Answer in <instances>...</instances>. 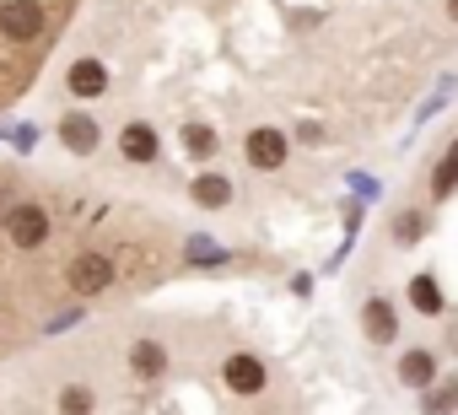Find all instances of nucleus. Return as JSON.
<instances>
[{
    "label": "nucleus",
    "mask_w": 458,
    "mask_h": 415,
    "mask_svg": "<svg viewBox=\"0 0 458 415\" xmlns=\"http://www.w3.org/2000/svg\"><path fill=\"white\" fill-rule=\"evenodd\" d=\"M124 211L130 205L98 189L0 162V367L33 340L81 324L87 308L71 297V259L108 238Z\"/></svg>",
    "instance_id": "f257e3e1"
},
{
    "label": "nucleus",
    "mask_w": 458,
    "mask_h": 415,
    "mask_svg": "<svg viewBox=\"0 0 458 415\" xmlns=\"http://www.w3.org/2000/svg\"><path fill=\"white\" fill-rule=\"evenodd\" d=\"M286 130L281 124H254L249 130V140H243V157H249V167L254 173H281L286 167Z\"/></svg>",
    "instance_id": "f03ea898"
},
{
    "label": "nucleus",
    "mask_w": 458,
    "mask_h": 415,
    "mask_svg": "<svg viewBox=\"0 0 458 415\" xmlns=\"http://www.w3.org/2000/svg\"><path fill=\"white\" fill-rule=\"evenodd\" d=\"M55 135H60V146H65L71 157H98V146H103V124H98L92 114H65V119L55 124Z\"/></svg>",
    "instance_id": "7ed1b4c3"
},
{
    "label": "nucleus",
    "mask_w": 458,
    "mask_h": 415,
    "mask_svg": "<svg viewBox=\"0 0 458 415\" xmlns=\"http://www.w3.org/2000/svg\"><path fill=\"white\" fill-rule=\"evenodd\" d=\"M119 157H124V162H135V167H151V162L162 157L157 124H146V119H130V124L119 130Z\"/></svg>",
    "instance_id": "20e7f679"
},
{
    "label": "nucleus",
    "mask_w": 458,
    "mask_h": 415,
    "mask_svg": "<svg viewBox=\"0 0 458 415\" xmlns=\"http://www.w3.org/2000/svg\"><path fill=\"white\" fill-rule=\"evenodd\" d=\"M361 335H367L372 345H394V340H399V313H394L388 297H367V302H361Z\"/></svg>",
    "instance_id": "39448f33"
},
{
    "label": "nucleus",
    "mask_w": 458,
    "mask_h": 415,
    "mask_svg": "<svg viewBox=\"0 0 458 415\" xmlns=\"http://www.w3.org/2000/svg\"><path fill=\"white\" fill-rule=\"evenodd\" d=\"M65 92H71V97H103V92H108V65L92 60V55H81V60L65 71Z\"/></svg>",
    "instance_id": "423d86ee"
},
{
    "label": "nucleus",
    "mask_w": 458,
    "mask_h": 415,
    "mask_svg": "<svg viewBox=\"0 0 458 415\" xmlns=\"http://www.w3.org/2000/svg\"><path fill=\"white\" fill-rule=\"evenodd\" d=\"M189 194H194L199 211H226V205L238 199V183H233V178H221V173H199V178L189 183Z\"/></svg>",
    "instance_id": "0eeeda50"
},
{
    "label": "nucleus",
    "mask_w": 458,
    "mask_h": 415,
    "mask_svg": "<svg viewBox=\"0 0 458 415\" xmlns=\"http://www.w3.org/2000/svg\"><path fill=\"white\" fill-rule=\"evenodd\" d=\"M399 383H410V388H431L437 383V356L426 351V345H410L404 356H399Z\"/></svg>",
    "instance_id": "6e6552de"
},
{
    "label": "nucleus",
    "mask_w": 458,
    "mask_h": 415,
    "mask_svg": "<svg viewBox=\"0 0 458 415\" xmlns=\"http://www.w3.org/2000/svg\"><path fill=\"white\" fill-rule=\"evenodd\" d=\"M410 308H415V313H426V318H442V308H447V302H442L437 275H426V270H420V275H410Z\"/></svg>",
    "instance_id": "1a4fd4ad"
},
{
    "label": "nucleus",
    "mask_w": 458,
    "mask_h": 415,
    "mask_svg": "<svg viewBox=\"0 0 458 415\" xmlns=\"http://www.w3.org/2000/svg\"><path fill=\"white\" fill-rule=\"evenodd\" d=\"M453 189H458V140L447 146V157H442L437 173H431V199L442 205V199H453Z\"/></svg>",
    "instance_id": "9d476101"
},
{
    "label": "nucleus",
    "mask_w": 458,
    "mask_h": 415,
    "mask_svg": "<svg viewBox=\"0 0 458 415\" xmlns=\"http://www.w3.org/2000/svg\"><path fill=\"white\" fill-rule=\"evenodd\" d=\"M183 151L199 157V162L216 157V130H210V124H183Z\"/></svg>",
    "instance_id": "9b49d317"
},
{
    "label": "nucleus",
    "mask_w": 458,
    "mask_h": 415,
    "mask_svg": "<svg viewBox=\"0 0 458 415\" xmlns=\"http://www.w3.org/2000/svg\"><path fill=\"white\" fill-rule=\"evenodd\" d=\"M458 410V383L447 388H426V415H453Z\"/></svg>",
    "instance_id": "f8f14e48"
},
{
    "label": "nucleus",
    "mask_w": 458,
    "mask_h": 415,
    "mask_svg": "<svg viewBox=\"0 0 458 415\" xmlns=\"http://www.w3.org/2000/svg\"><path fill=\"white\" fill-rule=\"evenodd\" d=\"M420 233H426V216H420V211H410V216L394 222V238H399V243H415Z\"/></svg>",
    "instance_id": "ddd939ff"
},
{
    "label": "nucleus",
    "mask_w": 458,
    "mask_h": 415,
    "mask_svg": "<svg viewBox=\"0 0 458 415\" xmlns=\"http://www.w3.org/2000/svg\"><path fill=\"white\" fill-rule=\"evenodd\" d=\"M447 17H453V22H458V0H447Z\"/></svg>",
    "instance_id": "4468645a"
}]
</instances>
